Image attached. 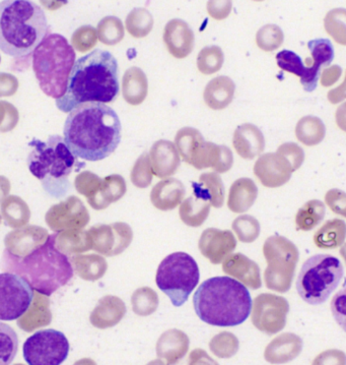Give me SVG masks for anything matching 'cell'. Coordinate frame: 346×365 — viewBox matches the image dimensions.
I'll return each instance as SVG.
<instances>
[{
  "label": "cell",
  "instance_id": "4316f807",
  "mask_svg": "<svg viewBox=\"0 0 346 365\" xmlns=\"http://www.w3.org/2000/svg\"><path fill=\"white\" fill-rule=\"evenodd\" d=\"M185 186L176 178L159 181L150 192V202L161 211H171L182 202Z\"/></svg>",
  "mask_w": 346,
  "mask_h": 365
},
{
  "label": "cell",
  "instance_id": "8fae6325",
  "mask_svg": "<svg viewBox=\"0 0 346 365\" xmlns=\"http://www.w3.org/2000/svg\"><path fill=\"white\" fill-rule=\"evenodd\" d=\"M69 342L62 331H37L23 344V359L30 365H59L68 359Z\"/></svg>",
  "mask_w": 346,
  "mask_h": 365
},
{
  "label": "cell",
  "instance_id": "44dd1931",
  "mask_svg": "<svg viewBox=\"0 0 346 365\" xmlns=\"http://www.w3.org/2000/svg\"><path fill=\"white\" fill-rule=\"evenodd\" d=\"M223 271L250 289H259L262 286L258 264L243 254L229 255L223 262Z\"/></svg>",
  "mask_w": 346,
  "mask_h": 365
},
{
  "label": "cell",
  "instance_id": "b9f144b4",
  "mask_svg": "<svg viewBox=\"0 0 346 365\" xmlns=\"http://www.w3.org/2000/svg\"><path fill=\"white\" fill-rule=\"evenodd\" d=\"M159 297L156 291L150 287L140 288L131 297L133 312L138 316L147 317L156 312L159 307Z\"/></svg>",
  "mask_w": 346,
  "mask_h": 365
},
{
  "label": "cell",
  "instance_id": "603a6c76",
  "mask_svg": "<svg viewBox=\"0 0 346 365\" xmlns=\"http://www.w3.org/2000/svg\"><path fill=\"white\" fill-rule=\"evenodd\" d=\"M303 350V341L293 333H285L273 339L264 352V359L269 364H281L293 361Z\"/></svg>",
  "mask_w": 346,
  "mask_h": 365
},
{
  "label": "cell",
  "instance_id": "f6af8a7d",
  "mask_svg": "<svg viewBox=\"0 0 346 365\" xmlns=\"http://www.w3.org/2000/svg\"><path fill=\"white\" fill-rule=\"evenodd\" d=\"M224 61V52L221 47H204L198 54V71L204 75H214L223 68Z\"/></svg>",
  "mask_w": 346,
  "mask_h": 365
},
{
  "label": "cell",
  "instance_id": "5b68a950",
  "mask_svg": "<svg viewBox=\"0 0 346 365\" xmlns=\"http://www.w3.org/2000/svg\"><path fill=\"white\" fill-rule=\"evenodd\" d=\"M47 32L46 14L32 0L0 2V50L6 56H30Z\"/></svg>",
  "mask_w": 346,
  "mask_h": 365
},
{
  "label": "cell",
  "instance_id": "ba28073f",
  "mask_svg": "<svg viewBox=\"0 0 346 365\" xmlns=\"http://www.w3.org/2000/svg\"><path fill=\"white\" fill-rule=\"evenodd\" d=\"M345 269L337 257L316 255L303 264L297 281V290L307 304H324L338 287Z\"/></svg>",
  "mask_w": 346,
  "mask_h": 365
},
{
  "label": "cell",
  "instance_id": "681fc988",
  "mask_svg": "<svg viewBox=\"0 0 346 365\" xmlns=\"http://www.w3.org/2000/svg\"><path fill=\"white\" fill-rule=\"evenodd\" d=\"M285 34L276 25H265L256 34V44L263 51L271 52L283 45Z\"/></svg>",
  "mask_w": 346,
  "mask_h": 365
},
{
  "label": "cell",
  "instance_id": "30bf717a",
  "mask_svg": "<svg viewBox=\"0 0 346 365\" xmlns=\"http://www.w3.org/2000/svg\"><path fill=\"white\" fill-rule=\"evenodd\" d=\"M263 255L268 264L264 273L266 287L279 293L288 292L299 262L297 247L288 238L274 235L265 242Z\"/></svg>",
  "mask_w": 346,
  "mask_h": 365
},
{
  "label": "cell",
  "instance_id": "9f6ffc18",
  "mask_svg": "<svg viewBox=\"0 0 346 365\" xmlns=\"http://www.w3.org/2000/svg\"><path fill=\"white\" fill-rule=\"evenodd\" d=\"M341 73H342V69L338 66H332L324 69L322 73L321 85L323 87H330L333 83L337 82Z\"/></svg>",
  "mask_w": 346,
  "mask_h": 365
},
{
  "label": "cell",
  "instance_id": "db71d44e",
  "mask_svg": "<svg viewBox=\"0 0 346 365\" xmlns=\"http://www.w3.org/2000/svg\"><path fill=\"white\" fill-rule=\"evenodd\" d=\"M206 9L207 14L214 20H226L233 9V0H209Z\"/></svg>",
  "mask_w": 346,
  "mask_h": 365
},
{
  "label": "cell",
  "instance_id": "ac0fdd59",
  "mask_svg": "<svg viewBox=\"0 0 346 365\" xmlns=\"http://www.w3.org/2000/svg\"><path fill=\"white\" fill-rule=\"evenodd\" d=\"M48 236L49 235L46 229L39 226L16 228L6 236L4 245L9 254L16 257H23L44 245Z\"/></svg>",
  "mask_w": 346,
  "mask_h": 365
},
{
  "label": "cell",
  "instance_id": "f546056e",
  "mask_svg": "<svg viewBox=\"0 0 346 365\" xmlns=\"http://www.w3.org/2000/svg\"><path fill=\"white\" fill-rule=\"evenodd\" d=\"M258 197V188L250 178H240L231 185L228 207L233 213H245Z\"/></svg>",
  "mask_w": 346,
  "mask_h": 365
},
{
  "label": "cell",
  "instance_id": "9a60e30c",
  "mask_svg": "<svg viewBox=\"0 0 346 365\" xmlns=\"http://www.w3.org/2000/svg\"><path fill=\"white\" fill-rule=\"evenodd\" d=\"M50 229L56 232L85 228L90 221L87 207L78 197H70L61 204L55 205L45 216Z\"/></svg>",
  "mask_w": 346,
  "mask_h": 365
},
{
  "label": "cell",
  "instance_id": "5bb4252c",
  "mask_svg": "<svg viewBox=\"0 0 346 365\" xmlns=\"http://www.w3.org/2000/svg\"><path fill=\"white\" fill-rule=\"evenodd\" d=\"M88 235L92 250L107 257L122 254L133 240L132 229L123 222L93 226L88 231Z\"/></svg>",
  "mask_w": 346,
  "mask_h": 365
},
{
  "label": "cell",
  "instance_id": "8d00e7d4",
  "mask_svg": "<svg viewBox=\"0 0 346 365\" xmlns=\"http://www.w3.org/2000/svg\"><path fill=\"white\" fill-rule=\"evenodd\" d=\"M346 235L345 222L340 219L327 221L314 235V242L319 248L330 250L340 247L345 242Z\"/></svg>",
  "mask_w": 346,
  "mask_h": 365
},
{
  "label": "cell",
  "instance_id": "7a4b0ae2",
  "mask_svg": "<svg viewBox=\"0 0 346 365\" xmlns=\"http://www.w3.org/2000/svg\"><path fill=\"white\" fill-rule=\"evenodd\" d=\"M119 68L117 59L107 50L95 49L75 61L69 75L65 94L56 99V107L68 113L88 102L111 103L118 97Z\"/></svg>",
  "mask_w": 346,
  "mask_h": 365
},
{
  "label": "cell",
  "instance_id": "52a82bcc",
  "mask_svg": "<svg viewBox=\"0 0 346 365\" xmlns=\"http://www.w3.org/2000/svg\"><path fill=\"white\" fill-rule=\"evenodd\" d=\"M75 51L61 34H47L33 51V71L40 89L48 97L59 99L68 89Z\"/></svg>",
  "mask_w": 346,
  "mask_h": 365
},
{
  "label": "cell",
  "instance_id": "d4e9b609",
  "mask_svg": "<svg viewBox=\"0 0 346 365\" xmlns=\"http://www.w3.org/2000/svg\"><path fill=\"white\" fill-rule=\"evenodd\" d=\"M126 314L123 300L113 295H107L99 300L90 314V324L98 329H109L122 321Z\"/></svg>",
  "mask_w": 346,
  "mask_h": 365
},
{
  "label": "cell",
  "instance_id": "91938a15",
  "mask_svg": "<svg viewBox=\"0 0 346 365\" xmlns=\"http://www.w3.org/2000/svg\"><path fill=\"white\" fill-rule=\"evenodd\" d=\"M0 61H1V57H0Z\"/></svg>",
  "mask_w": 346,
  "mask_h": 365
},
{
  "label": "cell",
  "instance_id": "c3c4849f",
  "mask_svg": "<svg viewBox=\"0 0 346 365\" xmlns=\"http://www.w3.org/2000/svg\"><path fill=\"white\" fill-rule=\"evenodd\" d=\"M241 242H254L260 235V223L254 217L242 215L231 224Z\"/></svg>",
  "mask_w": 346,
  "mask_h": 365
},
{
  "label": "cell",
  "instance_id": "74e56055",
  "mask_svg": "<svg viewBox=\"0 0 346 365\" xmlns=\"http://www.w3.org/2000/svg\"><path fill=\"white\" fill-rule=\"evenodd\" d=\"M325 124L316 116H305L300 119L295 126V137L308 147L319 145L325 138Z\"/></svg>",
  "mask_w": 346,
  "mask_h": 365
},
{
  "label": "cell",
  "instance_id": "d6a6232c",
  "mask_svg": "<svg viewBox=\"0 0 346 365\" xmlns=\"http://www.w3.org/2000/svg\"><path fill=\"white\" fill-rule=\"evenodd\" d=\"M32 307H28L23 319H18V324L21 330L33 331L40 327L47 326L51 323L52 314L49 309V300L44 295H34Z\"/></svg>",
  "mask_w": 346,
  "mask_h": 365
},
{
  "label": "cell",
  "instance_id": "7bdbcfd3",
  "mask_svg": "<svg viewBox=\"0 0 346 365\" xmlns=\"http://www.w3.org/2000/svg\"><path fill=\"white\" fill-rule=\"evenodd\" d=\"M312 58L305 59L307 66L321 69V66H330L334 58L332 44L327 39H315L308 43Z\"/></svg>",
  "mask_w": 346,
  "mask_h": 365
},
{
  "label": "cell",
  "instance_id": "7c38bea8",
  "mask_svg": "<svg viewBox=\"0 0 346 365\" xmlns=\"http://www.w3.org/2000/svg\"><path fill=\"white\" fill-rule=\"evenodd\" d=\"M30 284L16 274H0V321H16L26 314L34 299Z\"/></svg>",
  "mask_w": 346,
  "mask_h": 365
},
{
  "label": "cell",
  "instance_id": "e0dca14e",
  "mask_svg": "<svg viewBox=\"0 0 346 365\" xmlns=\"http://www.w3.org/2000/svg\"><path fill=\"white\" fill-rule=\"evenodd\" d=\"M199 250L211 264L223 262L237 247V240L230 230L209 228L202 232Z\"/></svg>",
  "mask_w": 346,
  "mask_h": 365
},
{
  "label": "cell",
  "instance_id": "cb8c5ba5",
  "mask_svg": "<svg viewBox=\"0 0 346 365\" xmlns=\"http://www.w3.org/2000/svg\"><path fill=\"white\" fill-rule=\"evenodd\" d=\"M233 145L238 156L252 160L264 151V135L254 124H242L235 131Z\"/></svg>",
  "mask_w": 346,
  "mask_h": 365
},
{
  "label": "cell",
  "instance_id": "7402d4cb",
  "mask_svg": "<svg viewBox=\"0 0 346 365\" xmlns=\"http://www.w3.org/2000/svg\"><path fill=\"white\" fill-rule=\"evenodd\" d=\"M189 338L184 331L172 329L164 331L157 343V359L162 364H175L189 349Z\"/></svg>",
  "mask_w": 346,
  "mask_h": 365
},
{
  "label": "cell",
  "instance_id": "3957f363",
  "mask_svg": "<svg viewBox=\"0 0 346 365\" xmlns=\"http://www.w3.org/2000/svg\"><path fill=\"white\" fill-rule=\"evenodd\" d=\"M55 238L56 233L48 236L44 245L23 257H14L4 250L1 268L25 279L36 292L51 297L75 274L68 255L55 245Z\"/></svg>",
  "mask_w": 346,
  "mask_h": 365
},
{
  "label": "cell",
  "instance_id": "f5cc1de1",
  "mask_svg": "<svg viewBox=\"0 0 346 365\" xmlns=\"http://www.w3.org/2000/svg\"><path fill=\"white\" fill-rule=\"evenodd\" d=\"M276 153L288 160V163L292 165L293 171H297L304 163V150L295 143H285V144L279 145Z\"/></svg>",
  "mask_w": 346,
  "mask_h": 365
},
{
  "label": "cell",
  "instance_id": "680465c9",
  "mask_svg": "<svg viewBox=\"0 0 346 365\" xmlns=\"http://www.w3.org/2000/svg\"><path fill=\"white\" fill-rule=\"evenodd\" d=\"M0 223H1V216H0Z\"/></svg>",
  "mask_w": 346,
  "mask_h": 365
},
{
  "label": "cell",
  "instance_id": "6da1fadb",
  "mask_svg": "<svg viewBox=\"0 0 346 365\" xmlns=\"http://www.w3.org/2000/svg\"><path fill=\"white\" fill-rule=\"evenodd\" d=\"M121 130V121L114 109L99 102H88L68 112L63 140L78 158L98 162L116 151Z\"/></svg>",
  "mask_w": 346,
  "mask_h": 365
},
{
  "label": "cell",
  "instance_id": "ab89813d",
  "mask_svg": "<svg viewBox=\"0 0 346 365\" xmlns=\"http://www.w3.org/2000/svg\"><path fill=\"white\" fill-rule=\"evenodd\" d=\"M325 205L318 200L305 202L295 215V224L299 230L310 231L321 223L325 217Z\"/></svg>",
  "mask_w": 346,
  "mask_h": 365
},
{
  "label": "cell",
  "instance_id": "2e32d148",
  "mask_svg": "<svg viewBox=\"0 0 346 365\" xmlns=\"http://www.w3.org/2000/svg\"><path fill=\"white\" fill-rule=\"evenodd\" d=\"M292 165L278 153H267L257 160L254 174L265 187L276 188L285 185L292 178Z\"/></svg>",
  "mask_w": 346,
  "mask_h": 365
},
{
  "label": "cell",
  "instance_id": "4fadbf2b",
  "mask_svg": "<svg viewBox=\"0 0 346 365\" xmlns=\"http://www.w3.org/2000/svg\"><path fill=\"white\" fill-rule=\"evenodd\" d=\"M252 323L262 333L274 335L285 329L290 305L285 298L262 293L253 302Z\"/></svg>",
  "mask_w": 346,
  "mask_h": 365
},
{
  "label": "cell",
  "instance_id": "4dcf8cb0",
  "mask_svg": "<svg viewBox=\"0 0 346 365\" xmlns=\"http://www.w3.org/2000/svg\"><path fill=\"white\" fill-rule=\"evenodd\" d=\"M204 135L196 128H183L177 133L175 145L179 155L186 163L194 167L198 157L204 149Z\"/></svg>",
  "mask_w": 346,
  "mask_h": 365
},
{
  "label": "cell",
  "instance_id": "e575fe53",
  "mask_svg": "<svg viewBox=\"0 0 346 365\" xmlns=\"http://www.w3.org/2000/svg\"><path fill=\"white\" fill-rule=\"evenodd\" d=\"M55 245L63 254L73 255L88 252L92 250L90 240L88 231L83 229H71V230L61 231L56 233Z\"/></svg>",
  "mask_w": 346,
  "mask_h": 365
},
{
  "label": "cell",
  "instance_id": "f35d334b",
  "mask_svg": "<svg viewBox=\"0 0 346 365\" xmlns=\"http://www.w3.org/2000/svg\"><path fill=\"white\" fill-rule=\"evenodd\" d=\"M1 216L7 226L16 229L27 225L30 221L31 212L23 200L11 197L2 204Z\"/></svg>",
  "mask_w": 346,
  "mask_h": 365
},
{
  "label": "cell",
  "instance_id": "d6986e66",
  "mask_svg": "<svg viewBox=\"0 0 346 365\" xmlns=\"http://www.w3.org/2000/svg\"><path fill=\"white\" fill-rule=\"evenodd\" d=\"M194 33L189 25L180 19H174L167 24L164 31V42L171 56L186 58L194 48Z\"/></svg>",
  "mask_w": 346,
  "mask_h": 365
},
{
  "label": "cell",
  "instance_id": "d590c367",
  "mask_svg": "<svg viewBox=\"0 0 346 365\" xmlns=\"http://www.w3.org/2000/svg\"><path fill=\"white\" fill-rule=\"evenodd\" d=\"M180 205L181 220L190 227H200L206 221L211 207L209 202L196 195L188 197Z\"/></svg>",
  "mask_w": 346,
  "mask_h": 365
},
{
  "label": "cell",
  "instance_id": "8992f818",
  "mask_svg": "<svg viewBox=\"0 0 346 365\" xmlns=\"http://www.w3.org/2000/svg\"><path fill=\"white\" fill-rule=\"evenodd\" d=\"M31 148L27 163L28 170L41 181L48 195L61 199L70 190L69 176L78 171L85 163L78 161L59 135H50L46 142L34 138L28 143Z\"/></svg>",
  "mask_w": 346,
  "mask_h": 365
},
{
  "label": "cell",
  "instance_id": "6f0895ef",
  "mask_svg": "<svg viewBox=\"0 0 346 365\" xmlns=\"http://www.w3.org/2000/svg\"><path fill=\"white\" fill-rule=\"evenodd\" d=\"M252 1L262 2L264 1V0H252Z\"/></svg>",
  "mask_w": 346,
  "mask_h": 365
},
{
  "label": "cell",
  "instance_id": "836d02e7",
  "mask_svg": "<svg viewBox=\"0 0 346 365\" xmlns=\"http://www.w3.org/2000/svg\"><path fill=\"white\" fill-rule=\"evenodd\" d=\"M69 261L73 264V271L83 280H99L108 269L106 259L99 255H76Z\"/></svg>",
  "mask_w": 346,
  "mask_h": 365
},
{
  "label": "cell",
  "instance_id": "f1b7e54d",
  "mask_svg": "<svg viewBox=\"0 0 346 365\" xmlns=\"http://www.w3.org/2000/svg\"><path fill=\"white\" fill-rule=\"evenodd\" d=\"M236 85L229 76H217L207 83L204 93L205 104L214 110H223L233 102Z\"/></svg>",
  "mask_w": 346,
  "mask_h": 365
},
{
  "label": "cell",
  "instance_id": "60d3db41",
  "mask_svg": "<svg viewBox=\"0 0 346 365\" xmlns=\"http://www.w3.org/2000/svg\"><path fill=\"white\" fill-rule=\"evenodd\" d=\"M125 97L131 104L142 103L147 95V78L140 68H132L126 73L124 80Z\"/></svg>",
  "mask_w": 346,
  "mask_h": 365
},
{
  "label": "cell",
  "instance_id": "11a10c76",
  "mask_svg": "<svg viewBox=\"0 0 346 365\" xmlns=\"http://www.w3.org/2000/svg\"><path fill=\"white\" fill-rule=\"evenodd\" d=\"M325 202L334 213L345 216L346 195L345 192L337 188L329 190L325 195Z\"/></svg>",
  "mask_w": 346,
  "mask_h": 365
},
{
  "label": "cell",
  "instance_id": "1f68e13d",
  "mask_svg": "<svg viewBox=\"0 0 346 365\" xmlns=\"http://www.w3.org/2000/svg\"><path fill=\"white\" fill-rule=\"evenodd\" d=\"M194 195L209 202L211 207H223L224 187L221 176L216 173H204L200 175L198 182H193Z\"/></svg>",
  "mask_w": 346,
  "mask_h": 365
},
{
  "label": "cell",
  "instance_id": "ee69618b",
  "mask_svg": "<svg viewBox=\"0 0 346 365\" xmlns=\"http://www.w3.org/2000/svg\"><path fill=\"white\" fill-rule=\"evenodd\" d=\"M18 350L19 338L16 331L0 322V365L11 364Z\"/></svg>",
  "mask_w": 346,
  "mask_h": 365
},
{
  "label": "cell",
  "instance_id": "816d5d0a",
  "mask_svg": "<svg viewBox=\"0 0 346 365\" xmlns=\"http://www.w3.org/2000/svg\"><path fill=\"white\" fill-rule=\"evenodd\" d=\"M152 166H150V156L147 154H143L140 159L136 161L131 173V180L133 185L140 188H145L150 185L152 181Z\"/></svg>",
  "mask_w": 346,
  "mask_h": 365
},
{
  "label": "cell",
  "instance_id": "83f0119b",
  "mask_svg": "<svg viewBox=\"0 0 346 365\" xmlns=\"http://www.w3.org/2000/svg\"><path fill=\"white\" fill-rule=\"evenodd\" d=\"M234 164V155L230 148L226 145H216L214 143L205 142L204 149L195 168L202 170L212 168L214 173H226L231 170Z\"/></svg>",
  "mask_w": 346,
  "mask_h": 365
},
{
  "label": "cell",
  "instance_id": "f907efd6",
  "mask_svg": "<svg viewBox=\"0 0 346 365\" xmlns=\"http://www.w3.org/2000/svg\"><path fill=\"white\" fill-rule=\"evenodd\" d=\"M128 26L131 34L137 38L145 37L152 30L154 18L147 9H137L130 14Z\"/></svg>",
  "mask_w": 346,
  "mask_h": 365
},
{
  "label": "cell",
  "instance_id": "484cf974",
  "mask_svg": "<svg viewBox=\"0 0 346 365\" xmlns=\"http://www.w3.org/2000/svg\"><path fill=\"white\" fill-rule=\"evenodd\" d=\"M278 68L293 75L299 76L300 83L307 92H313L317 88L321 69L310 66L305 68L302 58L290 50H283L276 56Z\"/></svg>",
  "mask_w": 346,
  "mask_h": 365
},
{
  "label": "cell",
  "instance_id": "bcb514c9",
  "mask_svg": "<svg viewBox=\"0 0 346 365\" xmlns=\"http://www.w3.org/2000/svg\"><path fill=\"white\" fill-rule=\"evenodd\" d=\"M346 11L345 9H334L324 19V27L327 34L333 38L338 44H346L345 28Z\"/></svg>",
  "mask_w": 346,
  "mask_h": 365
},
{
  "label": "cell",
  "instance_id": "ffe728a7",
  "mask_svg": "<svg viewBox=\"0 0 346 365\" xmlns=\"http://www.w3.org/2000/svg\"><path fill=\"white\" fill-rule=\"evenodd\" d=\"M149 156L152 173L157 178H169L180 167V155L175 144L170 140H157L150 149Z\"/></svg>",
  "mask_w": 346,
  "mask_h": 365
},
{
  "label": "cell",
  "instance_id": "7dc6e473",
  "mask_svg": "<svg viewBox=\"0 0 346 365\" xmlns=\"http://www.w3.org/2000/svg\"><path fill=\"white\" fill-rule=\"evenodd\" d=\"M209 348L211 351L219 359H231L234 355L237 354L238 340L230 331H221L211 339Z\"/></svg>",
  "mask_w": 346,
  "mask_h": 365
},
{
  "label": "cell",
  "instance_id": "9c48e42d",
  "mask_svg": "<svg viewBox=\"0 0 346 365\" xmlns=\"http://www.w3.org/2000/svg\"><path fill=\"white\" fill-rule=\"evenodd\" d=\"M199 279V268L195 259L186 252H175L159 264L156 282L174 307H180L187 302Z\"/></svg>",
  "mask_w": 346,
  "mask_h": 365
},
{
  "label": "cell",
  "instance_id": "277c9868",
  "mask_svg": "<svg viewBox=\"0 0 346 365\" xmlns=\"http://www.w3.org/2000/svg\"><path fill=\"white\" fill-rule=\"evenodd\" d=\"M195 312L202 322L216 327H236L244 323L252 309L249 290L229 277L204 281L193 297Z\"/></svg>",
  "mask_w": 346,
  "mask_h": 365
}]
</instances>
